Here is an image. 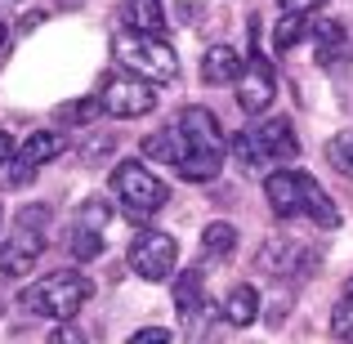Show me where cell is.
<instances>
[{
    "label": "cell",
    "instance_id": "obj_1",
    "mask_svg": "<svg viewBox=\"0 0 353 344\" xmlns=\"http://www.w3.org/2000/svg\"><path fill=\"white\" fill-rule=\"evenodd\" d=\"M264 197H268V206L277 210V219L304 215V219H313L318 228H336L340 224L336 201H331L327 192H322L309 174H300V170H282V165H277V170L264 179Z\"/></svg>",
    "mask_w": 353,
    "mask_h": 344
},
{
    "label": "cell",
    "instance_id": "obj_2",
    "mask_svg": "<svg viewBox=\"0 0 353 344\" xmlns=\"http://www.w3.org/2000/svg\"><path fill=\"white\" fill-rule=\"evenodd\" d=\"M179 130H183V139H188L179 165H174L179 179H188V183L215 179L219 165H224V134H219V121L210 117L206 108H183Z\"/></svg>",
    "mask_w": 353,
    "mask_h": 344
},
{
    "label": "cell",
    "instance_id": "obj_3",
    "mask_svg": "<svg viewBox=\"0 0 353 344\" xmlns=\"http://www.w3.org/2000/svg\"><path fill=\"white\" fill-rule=\"evenodd\" d=\"M90 277L77 273V268H59V273L41 277L23 291V309L36 313V318H54V322H72L90 300Z\"/></svg>",
    "mask_w": 353,
    "mask_h": 344
},
{
    "label": "cell",
    "instance_id": "obj_4",
    "mask_svg": "<svg viewBox=\"0 0 353 344\" xmlns=\"http://www.w3.org/2000/svg\"><path fill=\"white\" fill-rule=\"evenodd\" d=\"M233 152L246 170H264V165H282V161H295L300 152V139H295L291 121L286 117H264L255 130L233 139Z\"/></svg>",
    "mask_w": 353,
    "mask_h": 344
},
{
    "label": "cell",
    "instance_id": "obj_5",
    "mask_svg": "<svg viewBox=\"0 0 353 344\" xmlns=\"http://www.w3.org/2000/svg\"><path fill=\"white\" fill-rule=\"evenodd\" d=\"M112 54L125 72H134L139 81H170L179 72V59L174 50L161 41V36H143V32H121L112 36Z\"/></svg>",
    "mask_w": 353,
    "mask_h": 344
},
{
    "label": "cell",
    "instance_id": "obj_6",
    "mask_svg": "<svg viewBox=\"0 0 353 344\" xmlns=\"http://www.w3.org/2000/svg\"><path fill=\"white\" fill-rule=\"evenodd\" d=\"M112 192H117V201L125 206V215L134 219V224H143V219L152 215V210H161L165 197H170V188H165L143 161H134V156L112 170Z\"/></svg>",
    "mask_w": 353,
    "mask_h": 344
},
{
    "label": "cell",
    "instance_id": "obj_7",
    "mask_svg": "<svg viewBox=\"0 0 353 344\" xmlns=\"http://www.w3.org/2000/svg\"><path fill=\"white\" fill-rule=\"evenodd\" d=\"M45 219H50L45 206H23L18 210L14 232L0 241V277H23L27 268L41 259V250H45Z\"/></svg>",
    "mask_w": 353,
    "mask_h": 344
},
{
    "label": "cell",
    "instance_id": "obj_8",
    "mask_svg": "<svg viewBox=\"0 0 353 344\" xmlns=\"http://www.w3.org/2000/svg\"><path fill=\"white\" fill-rule=\"evenodd\" d=\"M130 268H134L143 282H165L179 264V246H174L170 232H157V228H143L134 241H130Z\"/></svg>",
    "mask_w": 353,
    "mask_h": 344
},
{
    "label": "cell",
    "instance_id": "obj_9",
    "mask_svg": "<svg viewBox=\"0 0 353 344\" xmlns=\"http://www.w3.org/2000/svg\"><path fill=\"white\" fill-rule=\"evenodd\" d=\"M108 117H121V121H134V117H148L157 108V90L152 81H139V77H112L99 94Z\"/></svg>",
    "mask_w": 353,
    "mask_h": 344
},
{
    "label": "cell",
    "instance_id": "obj_10",
    "mask_svg": "<svg viewBox=\"0 0 353 344\" xmlns=\"http://www.w3.org/2000/svg\"><path fill=\"white\" fill-rule=\"evenodd\" d=\"M59 152H63V134H54V130H36V134H27L23 148H14V156L5 161L9 165V183H5V188H23V183L32 179L45 161H54Z\"/></svg>",
    "mask_w": 353,
    "mask_h": 344
},
{
    "label": "cell",
    "instance_id": "obj_11",
    "mask_svg": "<svg viewBox=\"0 0 353 344\" xmlns=\"http://www.w3.org/2000/svg\"><path fill=\"white\" fill-rule=\"evenodd\" d=\"M273 99H277L273 68H268L264 59H250L246 68H241V77H237V103H241V112L259 117V112H268V108H273Z\"/></svg>",
    "mask_w": 353,
    "mask_h": 344
},
{
    "label": "cell",
    "instance_id": "obj_12",
    "mask_svg": "<svg viewBox=\"0 0 353 344\" xmlns=\"http://www.w3.org/2000/svg\"><path fill=\"white\" fill-rule=\"evenodd\" d=\"M237 77H241V54L233 45H210L201 54V81L206 85H233Z\"/></svg>",
    "mask_w": 353,
    "mask_h": 344
},
{
    "label": "cell",
    "instance_id": "obj_13",
    "mask_svg": "<svg viewBox=\"0 0 353 344\" xmlns=\"http://www.w3.org/2000/svg\"><path fill=\"white\" fill-rule=\"evenodd\" d=\"M125 18H130V27H134V32H143V36H161L165 32V9H161V0H125Z\"/></svg>",
    "mask_w": 353,
    "mask_h": 344
},
{
    "label": "cell",
    "instance_id": "obj_14",
    "mask_svg": "<svg viewBox=\"0 0 353 344\" xmlns=\"http://www.w3.org/2000/svg\"><path fill=\"white\" fill-rule=\"evenodd\" d=\"M255 313H259L255 286H233V291H228V300H224V322H228V327H250V322H255Z\"/></svg>",
    "mask_w": 353,
    "mask_h": 344
},
{
    "label": "cell",
    "instance_id": "obj_15",
    "mask_svg": "<svg viewBox=\"0 0 353 344\" xmlns=\"http://www.w3.org/2000/svg\"><path fill=\"white\" fill-rule=\"evenodd\" d=\"M309 36L318 41V59L331 68V63H336V54L345 50V27H340L336 18H313V23H309Z\"/></svg>",
    "mask_w": 353,
    "mask_h": 344
},
{
    "label": "cell",
    "instance_id": "obj_16",
    "mask_svg": "<svg viewBox=\"0 0 353 344\" xmlns=\"http://www.w3.org/2000/svg\"><path fill=\"white\" fill-rule=\"evenodd\" d=\"M183 148H188V139H183V130H161V134H148L143 139V152L152 156V161H165V165H179Z\"/></svg>",
    "mask_w": 353,
    "mask_h": 344
},
{
    "label": "cell",
    "instance_id": "obj_17",
    "mask_svg": "<svg viewBox=\"0 0 353 344\" xmlns=\"http://www.w3.org/2000/svg\"><path fill=\"white\" fill-rule=\"evenodd\" d=\"M233 246H237V228H233V224H224V219L206 224V232H201V255H206V259L233 255Z\"/></svg>",
    "mask_w": 353,
    "mask_h": 344
},
{
    "label": "cell",
    "instance_id": "obj_18",
    "mask_svg": "<svg viewBox=\"0 0 353 344\" xmlns=\"http://www.w3.org/2000/svg\"><path fill=\"white\" fill-rule=\"evenodd\" d=\"M108 219H112V206H108V197H85L77 210V228H90V232H103Z\"/></svg>",
    "mask_w": 353,
    "mask_h": 344
},
{
    "label": "cell",
    "instance_id": "obj_19",
    "mask_svg": "<svg viewBox=\"0 0 353 344\" xmlns=\"http://www.w3.org/2000/svg\"><path fill=\"white\" fill-rule=\"evenodd\" d=\"M99 112H103V103H99V94H90V99H72V103H63L59 121H63V125H90Z\"/></svg>",
    "mask_w": 353,
    "mask_h": 344
},
{
    "label": "cell",
    "instance_id": "obj_20",
    "mask_svg": "<svg viewBox=\"0 0 353 344\" xmlns=\"http://www.w3.org/2000/svg\"><path fill=\"white\" fill-rule=\"evenodd\" d=\"M327 161L336 165L340 174H349V179H353V130H340V134L327 143Z\"/></svg>",
    "mask_w": 353,
    "mask_h": 344
},
{
    "label": "cell",
    "instance_id": "obj_21",
    "mask_svg": "<svg viewBox=\"0 0 353 344\" xmlns=\"http://www.w3.org/2000/svg\"><path fill=\"white\" fill-rule=\"evenodd\" d=\"M331 331H336L340 340H349V344H353V277H349L345 295H340L336 313H331Z\"/></svg>",
    "mask_w": 353,
    "mask_h": 344
},
{
    "label": "cell",
    "instance_id": "obj_22",
    "mask_svg": "<svg viewBox=\"0 0 353 344\" xmlns=\"http://www.w3.org/2000/svg\"><path fill=\"white\" fill-rule=\"evenodd\" d=\"M309 32V18H300V14H282V23H277V32H273V41H277V50H291L300 36Z\"/></svg>",
    "mask_w": 353,
    "mask_h": 344
},
{
    "label": "cell",
    "instance_id": "obj_23",
    "mask_svg": "<svg viewBox=\"0 0 353 344\" xmlns=\"http://www.w3.org/2000/svg\"><path fill=\"white\" fill-rule=\"evenodd\" d=\"M72 250H77V259H81V264H85V259H99V250H103V232L72 228Z\"/></svg>",
    "mask_w": 353,
    "mask_h": 344
},
{
    "label": "cell",
    "instance_id": "obj_24",
    "mask_svg": "<svg viewBox=\"0 0 353 344\" xmlns=\"http://www.w3.org/2000/svg\"><path fill=\"white\" fill-rule=\"evenodd\" d=\"M174 300H179V313H192L197 304V273H183L179 286H174Z\"/></svg>",
    "mask_w": 353,
    "mask_h": 344
},
{
    "label": "cell",
    "instance_id": "obj_25",
    "mask_svg": "<svg viewBox=\"0 0 353 344\" xmlns=\"http://www.w3.org/2000/svg\"><path fill=\"white\" fill-rule=\"evenodd\" d=\"M125 344H170V331L165 327H143V331H134Z\"/></svg>",
    "mask_w": 353,
    "mask_h": 344
},
{
    "label": "cell",
    "instance_id": "obj_26",
    "mask_svg": "<svg viewBox=\"0 0 353 344\" xmlns=\"http://www.w3.org/2000/svg\"><path fill=\"white\" fill-rule=\"evenodd\" d=\"M282 9L286 14H300V18H313L322 9V0H282Z\"/></svg>",
    "mask_w": 353,
    "mask_h": 344
},
{
    "label": "cell",
    "instance_id": "obj_27",
    "mask_svg": "<svg viewBox=\"0 0 353 344\" xmlns=\"http://www.w3.org/2000/svg\"><path fill=\"white\" fill-rule=\"evenodd\" d=\"M50 344H85V336H81L77 327H54L50 331Z\"/></svg>",
    "mask_w": 353,
    "mask_h": 344
},
{
    "label": "cell",
    "instance_id": "obj_28",
    "mask_svg": "<svg viewBox=\"0 0 353 344\" xmlns=\"http://www.w3.org/2000/svg\"><path fill=\"white\" fill-rule=\"evenodd\" d=\"M14 156V139H9V130H0V165Z\"/></svg>",
    "mask_w": 353,
    "mask_h": 344
},
{
    "label": "cell",
    "instance_id": "obj_29",
    "mask_svg": "<svg viewBox=\"0 0 353 344\" xmlns=\"http://www.w3.org/2000/svg\"><path fill=\"white\" fill-rule=\"evenodd\" d=\"M5 41H9V27H5V23H0V45H5Z\"/></svg>",
    "mask_w": 353,
    "mask_h": 344
},
{
    "label": "cell",
    "instance_id": "obj_30",
    "mask_svg": "<svg viewBox=\"0 0 353 344\" xmlns=\"http://www.w3.org/2000/svg\"><path fill=\"white\" fill-rule=\"evenodd\" d=\"M0 219H5V210H0Z\"/></svg>",
    "mask_w": 353,
    "mask_h": 344
},
{
    "label": "cell",
    "instance_id": "obj_31",
    "mask_svg": "<svg viewBox=\"0 0 353 344\" xmlns=\"http://www.w3.org/2000/svg\"><path fill=\"white\" fill-rule=\"evenodd\" d=\"M5 5H9V0H5Z\"/></svg>",
    "mask_w": 353,
    "mask_h": 344
}]
</instances>
